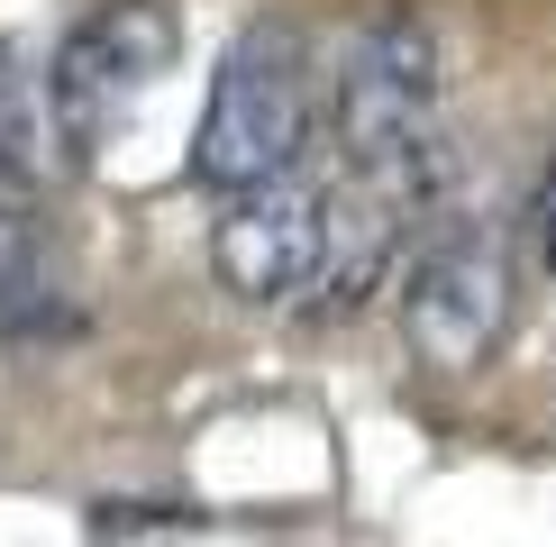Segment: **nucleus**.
Wrapping results in <instances>:
<instances>
[{"label":"nucleus","mask_w":556,"mask_h":547,"mask_svg":"<svg viewBox=\"0 0 556 547\" xmlns=\"http://www.w3.org/2000/svg\"><path fill=\"white\" fill-rule=\"evenodd\" d=\"M211 265L238 302L256 310H292L301 292H319V265H329V201L301 174H274L256 192H228V211L211 228Z\"/></svg>","instance_id":"39448f33"},{"label":"nucleus","mask_w":556,"mask_h":547,"mask_svg":"<svg viewBox=\"0 0 556 547\" xmlns=\"http://www.w3.org/2000/svg\"><path fill=\"white\" fill-rule=\"evenodd\" d=\"M547 182H556V165H547Z\"/></svg>","instance_id":"9d476101"},{"label":"nucleus","mask_w":556,"mask_h":547,"mask_svg":"<svg viewBox=\"0 0 556 547\" xmlns=\"http://www.w3.org/2000/svg\"><path fill=\"white\" fill-rule=\"evenodd\" d=\"M392 238H402V201H383L375 182H365L346 211H329V265H319V319H356L365 310V292L383 283V265H392Z\"/></svg>","instance_id":"423d86ee"},{"label":"nucleus","mask_w":556,"mask_h":547,"mask_svg":"<svg viewBox=\"0 0 556 547\" xmlns=\"http://www.w3.org/2000/svg\"><path fill=\"white\" fill-rule=\"evenodd\" d=\"M529 228H539V265L556 274V182H539V201H529Z\"/></svg>","instance_id":"1a4fd4ad"},{"label":"nucleus","mask_w":556,"mask_h":547,"mask_svg":"<svg viewBox=\"0 0 556 547\" xmlns=\"http://www.w3.org/2000/svg\"><path fill=\"white\" fill-rule=\"evenodd\" d=\"M338 147L383 201H438L447 155H438V28L410 0H383L338 55Z\"/></svg>","instance_id":"f257e3e1"},{"label":"nucleus","mask_w":556,"mask_h":547,"mask_svg":"<svg viewBox=\"0 0 556 547\" xmlns=\"http://www.w3.org/2000/svg\"><path fill=\"white\" fill-rule=\"evenodd\" d=\"M46 329H74V310L55 302L37 228L18 211H0V338H46Z\"/></svg>","instance_id":"6e6552de"},{"label":"nucleus","mask_w":556,"mask_h":547,"mask_svg":"<svg viewBox=\"0 0 556 547\" xmlns=\"http://www.w3.org/2000/svg\"><path fill=\"white\" fill-rule=\"evenodd\" d=\"M165 64H174V10L165 0H101L91 18H74L55 46V74H46V119H55L64 155L101 147Z\"/></svg>","instance_id":"20e7f679"},{"label":"nucleus","mask_w":556,"mask_h":547,"mask_svg":"<svg viewBox=\"0 0 556 547\" xmlns=\"http://www.w3.org/2000/svg\"><path fill=\"white\" fill-rule=\"evenodd\" d=\"M511 329V256L502 228L447 211L402 265V347L429 374H475Z\"/></svg>","instance_id":"7ed1b4c3"},{"label":"nucleus","mask_w":556,"mask_h":547,"mask_svg":"<svg viewBox=\"0 0 556 547\" xmlns=\"http://www.w3.org/2000/svg\"><path fill=\"white\" fill-rule=\"evenodd\" d=\"M301 147H311V46L292 18H247L211 74V101H201L192 182L219 201L256 192L301 165Z\"/></svg>","instance_id":"f03ea898"},{"label":"nucleus","mask_w":556,"mask_h":547,"mask_svg":"<svg viewBox=\"0 0 556 547\" xmlns=\"http://www.w3.org/2000/svg\"><path fill=\"white\" fill-rule=\"evenodd\" d=\"M55 174V119H46V82L0 46V192H37Z\"/></svg>","instance_id":"0eeeda50"}]
</instances>
